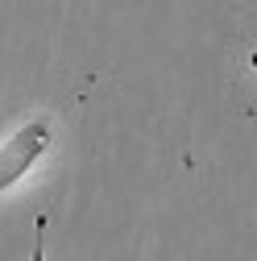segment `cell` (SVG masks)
Listing matches in <instances>:
<instances>
[{"label":"cell","instance_id":"obj_1","mask_svg":"<svg viewBox=\"0 0 257 261\" xmlns=\"http://www.w3.org/2000/svg\"><path fill=\"white\" fill-rule=\"evenodd\" d=\"M46 149H50V124L46 120H29L25 128H17V133L0 145V195L9 187H17Z\"/></svg>","mask_w":257,"mask_h":261}]
</instances>
